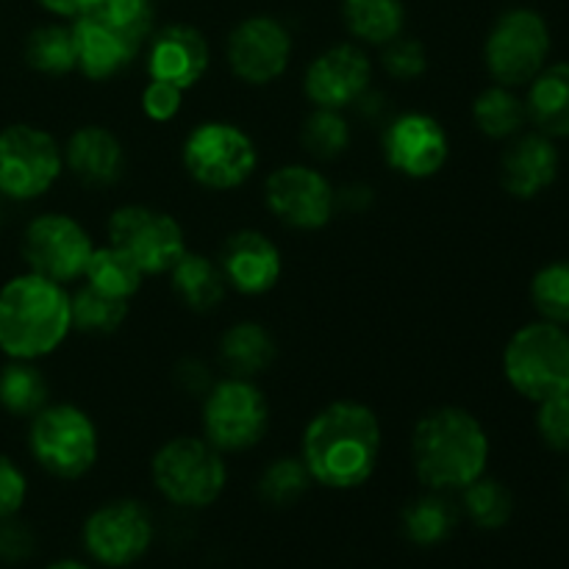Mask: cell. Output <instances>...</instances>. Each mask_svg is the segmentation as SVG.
Returning a JSON list of instances; mask_svg holds the SVG:
<instances>
[{"label":"cell","mask_w":569,"mask_h":569,"mask_svg":"<svg viewBox=\"0 0 569 569\" xmlns=\"http://www.w3.org/2000/svg\"><path fill=\"white\" fill-rule=\"evenodd\" d=\"M128 303L131 300L111 298V295L83 283L76 292H70L72 331H81L87 337H109V333H117L128 317Z\"/></svg>","instance_id":"obj_32"},{"label":"cell","mask_w":569,"mask_h":569,"mask_svg":"<svg viewBox=\"0 0 569 569\" xmlns=\"http://www.w3.org/2000/svg\"><path fill=\"white\" fill-rule=\"evenodd\" d=\"M48 569H92V567L83 565V561L78 559H61V561H53Z\"/></svg>","instance_id":"obj_46"},{"label":"cell","mask_w":569,"mask_h":569,"mask_svg":"<svg viewBox=\"0 0 569 569\" xmlns=\"http://www.w3.org/2000/svg\"><path fill=\"white\" fill-rule=\"evenodd\" d=\"M311 483H315L311 481V472L300 456H278L261 472L259 495L264 503L283 509V506L298 503L309 492Z\"/></svg>","instance_id":"obj_35"},{"label":"cell","mask_w":569,"mask_h":569,"mask_svg":"<svg viewBox=\"0 0 569 569\" xmlns=\"http://www.w3.org/2000/svg\"><path fill=\"white\" fill-rule=\"evenodd\" d=\"M561 156L556 139L545 133H517L500 159V183L517 200H533L559 178Z\"/></svg>","instance_id":"obj_20"},{"label":"cell","mask_w":569,"mask_h":569,"mask_svg":"<svg viewBox=\"0 0 569 569\" xmlns=\"http://www.w3.org/2000/svg\"><path fill=\"white\" fill-rule=\"evenodd\" d=\"M72 333L70 292L37 272H20L0 287V353L39 361Z\"/></svg>","instance_id":"obj_3"},{"label":"cell","mask_w":569,"mask_h":569,"mask_svg":"<svg viewBox=\"0 0 569 569\" xmlns=\"http://www.w3.org/2000/svg\"><path fill=\"white\" fill-rule=\"evenodd\" d=\"M226 61L239 81L267 87L278 81L292 61V33L270 14L248 17L228 33Z\"/></svg>","instance_id":"obj_15"},{"label":"cell","mask_w":569,"mask_h":569,"mask_svg":"<svg viewBox=\"0 0 569 569\" xmlns=\"http://www.w3.org/2000/svg\"><path fill=\"white\" fill-rule=\"evenodd\" d=\"M183 170L200 187L228 192L253 178L259 150L250 133L228 120H206L189 131L181 148Z\"/></svg>","instance_id":"obj_7"},{"label":"cell","mask_w":569,"mask_h":569,"mask_svg":"<svg viewBox=\"0 0 569 569\" xmlns=\"http://www.w3.org/2000/svg\"><path fill=\"white\" fill-rule=\"evenodd\" d=\"M567 392H569V387H567Z\"/></svg>","instance_id":"obj_49"},{"label":"cell","mask_w":569,"mask_h":569,"mask_svg":"<svg viewBox=\"0 0 569 569\" xmlns=\"http://www.w3.org/2000/svg\"><path fill=\"white\" fill-rule=\"evenodd\" d=\"M537 409V431L542 442L556 453H569V392L550 395L539 400Z\"/></svg>","instance_id":"obj_39"},{"label":"cell","mask_w":569,"mask_h":569,"mask_svg":"<svg viewBox=\"0 0 569 569\" xmlns=\"http://www.w3.org/2000/svg\"><path fill=\"white\" fill-rule=\"evenodd\" d=\"M381 64L389 78H398V81H415V78H420L422 72L428 70L426 44H422L420 39H411L400 33L398 39L383 44Z\"/></svg>","instance_id":"obj_38"},{"label":"cell","mask_w":569,"mask_h":569,"mask_svg":"<svg viewBox=\"0 0 569 569\" xmlns=\"http://www.w3.org/2000/svg\"><path fill=\"white\" fill-rule=\"evenodd\" d=\"M217 264L226 276L228 289L256 298L276 289V283L281 281L283 256L267 233L256 228H239L222 242Z\"/></svg>","instance_id":"obj_18"},{"label":"cell","mask_w":569,"mask_h":569,"mask_svg":"<svg viewBox=\"0 0 569 569\" xmlns=\"http://www.w3.org/2000/svg\"><path fill=\"white\" fill-rule=\"evenodd\" d=\"M22 59L39 76H70L76 70V39L72 26L64 22H44L26 37Z\"/></svg>","instance_id":"obj_30"},{"label":"cell","mask_w":569,"mask_h":569,"mask_svg":"<svg viewBox=\"0 0 569 569\" xmlns=\"http://www.w3.org/2000/svg\"><path fill=\"white\" fill-rule=\"evenodd\" d=\"M33 548H37V537L26 522H20L17 517L0 520V561L20 565V561L31 559Z\"/></svg>","instance_id":"obj_42"},{"label":"cell","mask_w":569,"mask_h":569,"mask_svg":"<svg viewBox=\"0 0 569 569\" xmlns=\"http://www.w3.org/2000/svg\"><path fill=\"white\" fill-rule=\"evenodd\" d=\"M211 61L209 39L187 22H176L148 39V76L156 81H167L192 89L206 76Z\"/></svg>","instance_id":"obj_19"},{"label":"cell","mask_w":569,"mask_h":569,"mask_svg":"<svg viewBox=\"0 0 569 569\" xmlns=\"http://www.w3.org/2000/svg\"><path fill=\"white\" fill-rule=\"evenodd\" d=\"M3 220H6V211H3V198H0V228H3Z\"/></svg>","instance_id":"obj_47"},{"label":"cell","mask_w":569,"mask_h":569,"mask_svg":"<svg viewBox=\"0 0 569 569\" xmlns=\"http://www.w3.org/2000/svg\"><path fill=\"white\" fill-rule=\"evenodd\" d=\"M489 450L487 428L461 406L426 411L411 433V467L431 492H461L487 476Z\"/></svg>","instance_id":"obj_2"},{"label":"cell","mask_w":569,"mask_h":569,"mask_svg":"<svg viewBox=\"0 0 569 569\" xmlns=\"http://www.w3.org/2000/svg\"><path fill=\"white\" fill-rule=\"evenodd\" d=\"M372 198H376V192H372L367 183H348V187L337 189V211H353V214H361V211L370 209Z\"/></svg>","instance_id":"obj_44"},{"label":"cell","mask_w":569,"mask_h":569,"mask_svg":"<svg viewBox=\"0 0 569 569\" xmlns=\"http://www.w3.org/2000/svg\"><path fill=\"white\" fill-rule=\"evenodd\" d=\"M550 56V28L539 11L517 6L495 20L483 42V64L495 83L528 87Z\"/></svg>","instance_id":"obj_9"},{"label":"cell","mask_w":569,"mask_h":569,"mask_svg":"<svg viewBox=\"0 0 569 569\" xmlns=\"http://www.w3.org/2000/svg\"><path fill=\"white\" fill-rule=\"evenodd\" d=\"M472 122L489 139H511L528 122L526 100L503 83H492L472 100Z\"/></svg>","instance_id":"obj_29"},{"label":"cell","mask_w":569,"mask_h":569,"mask_svg":"<svg viewBox=\"0 0 569 569\" xmlns=\"http://www.w3.org/2000/svg\"><path fill=\"white\" fill-rule=\"evenodd\" d=\"M50 400V383L37 361L9 359L0 367V409L11 417H28L42 411Z\"/></svg>","instance_id":"obj_28"},{"label":"cell","mask_w":569,"mask_h":569,"mask_svg":"<svg viewBox=\"0 0 569 569\" xmlns=\"http://www.w3.org/2000/svg\"><path fill=\"white\" fill-rule=\"evenodd\" d=\"M153 487L178 509H209L228 487V465L206 437H172L150 459Z\"/></svg>","instance_id":"obj_4"},{"label":"cell","mask_w":569,"mask_h":569,"mask_svg":"<svg viewBox=\"0 0 569 569\" xmlns=\"http://www.w3.org/2000/svg\"><path fill=\"white\" fill-rule=\"evenodd\" d=\"M383 159L406 178L437 176L450 156V139L442 122L426 111H403L383 131Z\"/></svg>","instance_id":"obj_16"},{"label":"cell","mask_w":569,"mask_h":569,"mask_svg":"<svg viewBox=\"0 0 569 569\" xmlns=\"http://www.w3.org/2000/svg\"><path fill=\"white\" fill-rule=\"evenodd\" d=\"M567 495H569V478H567Z\"/></svg>","instance_id":"obj_48"},{"label":"cell","mask_w":569,"mask_h":569,"mask_svg":"<svg viewBox=\"0 0 569 569\" xmlns=\"http://www.w3.org/2000/svg\"><path fill=\"white\" fill-rule=\"evenodd\" d=\"M81 539L98 565L109 569L131 567L153 545V517L139 500H111L87 517Z\"/></svg>","instance_id":"obj_13"},{"label":"cell","mask_w":569,"mask_h":569,"mask_svg":"<svg viewBox=\"0 0 569 569\" xmlns=\"http://www.w3.org/2000/svg\"><path fill=\"white\" fill-rule=\"evenodd\" d=\"M400 522H403V533L411 545L433 548L453 537L456 526H459V509L445 492L428 489V495L406 506Z\"/></svg>","instance_id":"obj_26"},{"label":"cell","mask_w":569,"mask_h":569,"mask_svg":"<svg viewBox=\"0 0 569 569\" xmlns=\"http://www.w3.org/2000/svg\"><path fill=\"white\" fill-rule=\"evenodd\" d=\"M176 383L192 398H206V392L214 387V378L200 359H181L176 365Z\"/></svg>","instance_id":"obj_43"},{"label":"cell","mask_w":569,"mask_h":569,"mask_svg":"<svg viewBox=\"0 0 569 569\" xmlns=\"http://www.w3.org/2000/svg\"><path fill=\"white\" fill-rule=\"evenodd\" d=\"M28 450L48 476L83 478L100 456V433L92 417L76 403H48L31 417Z\"/></svg>","instance_id":"obj_5"},{"label":"cell","mask_w":569,"mask_h":569,"mask_svg":"<svg viewBox=\"0 0 569 569\" xmlns=\"http://www.w3.org/2000/svg\"><path fill=\"white\" fill-rule=\"evenodd\" d=\"M83 14H94L98 20L109 22L111 28L139 39L142 44H148L150 33H153V6H150V0H98Z\"/></svg>","instance_id":"obj_37"},{"label":"cell","mask_w":569,"mask_h":569,"mask_svg":"<svg viewBox=\"0 0 569 569\" xmlns=\"http://www.w3.org/2000/svg\"><path fill=\"white\" fill-rule=\"evenodd\" d=\"M264 203L295 231H320L337 214V189L317 167L281 164L267 176Z\"/></svg>","instance_id":"obj_14"},{"label":"cell","mask_w":569,"mask_h":569,"mask_svg":"<svg viewBox=\"0 0 569 569\" xmlns=\"http://www.w3.org/2000/svg\"><path fill=\"white\" fill-rule=\"evenodd\" d=\"M342 20L359 42L383 48L403 33L406 6L403 0H342Z\"/></svg>","instance_id":"obj_27"},{"label":"cell","mask_w":569,"mask_h":569,"mask_svg":"<svg viewBox=\"0 0 569 569\" xmlns=\"http://www.w3.org/2000/svg\"><path fill=\"white\" fill-rule=\"evenodd\" d=\"M503 376L526 400L550 398L569 387V333L565 326L537 320L515 331L503 350Z\"/></svg>","instance_id":"obj_6"},{"label":"cell","mask_w":569,"mask_h":569,"mask_svg":"<svg viewBox=\"0 0 569 569\" xmlns=\"http://www.w3.org/2000/svg\"><path fill=\"white\" fill-rule=\"evenodd\" d=\"M461 509L470 517L472 526L483 528V531H498V528L509 526L511 515H515V498L498 478L481 476L470 487L461 489Z\"/></svg>","instance_id":"obj_33"},{"label":"cell","mask_w":569,"mask_h":569,"mask_svg":"<svg viewBox=\"0 0 569 569\" xmlns=\"http://www.w3.org/2000/svg\"><path fill=\"white\" fill-rule=\"evenodd\" d=\"M83 281L89 287L100 289V292L111 295V298L131 300L142 289L144 272L139 270L131 256H126L114 244H103V248L94 244L87 272H83Z\"/></svg>","instance_id":"obj_31"},{"label":"cell","mask_w":569,"mask_h":569,"mask_svg":"<svg viewBox=\"0 0 569 569\" xmlns=\"http://www.w3.org/2000/svg\"><path fill=\"white\" fill-rule=\"evenodd\" d=\"M372 87V61L359 44L339 42L311 59L303 76L306 98L322 109H348Z\"/></svg>","instance_id":"obj_17"},{"label":"cell","mask_w":569,"mask_h":569,"mask_svg":"<svg viewBox=\"0 0 569 569\" xmlns=\"http://www.w3.org/2000/svg\"><path fill=\"white\" fill-rule=\"evenodd\" d=\"M106 233H109V244L131 256L144 276H164L187 253L181 222L153 206H120L109 214Z\"/></svg>","instance_id":"obj_11"},{"label":"cell","mask_w":569,"mask_h":569,"mask_svg":"<svg viewBox=\"0 0 569 569\" xmlns=\"http://www.w3.org/2000/svg\"><path fill=\"white\" fill-rule=\"evenodd\" d=\"M142 111L148 120L153 122H170L172 117H178L183 106V89L176 87V83H167V81H156L150 78L148 87L142 89Z\"/></svg>","instance_id":"obj_40"},{"label":"cell","mask_w":569,"mask_h":569,"mask_svg":"<svg viewBox=\"0 0 569 569\" xmlns=\"http://www.w3.org/2000/svg\"><path fill=\"white\" fill-rule=\"evenodd\" d=\"M383 431L378 415L359 400H333L322 406L300 439V459L311 481L337 492L365 487L378 470Z\"/></svg>","instance_id":"obj_1"},{"label":"cell","mask_w":569,"mask_h":569,"mask_svg":"<svg viewBox=\"0 0 569 569\" xmlns=\"http://www.w3.org/2000/svg\"><path fill=\"white\" fill-rule=\"evenodd\" d=\"M270 403L253 378L226 376L203 398V437L220 453H244L264 439Z\"/></svg>","instance_id":"obj_10"},{"label":"cell","mask_w":569,"mask_h":569,"mask_svg":"<svg viewBox=\"0 0 569 569\" xmlns=\"http://www.w3.org/2000/svg\"><path fill=\"white\" fill-rule=\"evenodd\" d=\"M28 498V478L14 459L0 453V520L20 515Z\"/></svg>","instance_id":"obj_41"},{"label":"cell","mask_w":569,"mask_h":569,"mask_svg":"<svg viewBox=\"0 0 569 569\" xmlns=\"http://www.w3.org/2000/svg\"><path fill=\"white\" fill-rule=\"evenodd\" d=\"M72 39H76V70L89 81H109L120 76L144 48L139 39L117 31L94 14H81L72 20Z\"/></svg>","instance_id":"obj_21"},{"label":"cell","mask_w":569,"mask_h":569,"mask_svg":"<svg viewBox=\"0 0 569 569\" xmlns=\"http://www.w3.org/2000/svg\"><path fill=\"white\" fill-rule=\"evenodd\" d=\"M528 122L550 139L569 137V61L545 64L528 83Z\"/></svg>","instance_id":"obj_23"},{"label":"cell","mask_w":569,"mask_h":569,"mask_svg":"<svg viewBox=\"0 0 569 569\" xmlns=\"http://www.w3.org/2000/svg\"><path fill=\"white\" fill-rule=\"evenodd\" d=\"M350 139H353V133H350V122L342 114V109L315 106L303 120V128H300V142H303L306 153L322 161L339 159L350 148Z\"/></svg>","instance_id":"obj_34"},{"label":"cell","mask_w":569,"mask_h":569,"mask_svg":"<svg viewBox=\"0 0 569 569\" xmlns=\"http://www.w3.org/2000/svg\"><path fill=\"white\" fill-rule=\"evenodd\" d=\"M278 356L276 337L256 320H239L220 337V361L228 376L256 378L272 367Z\"/></svg>","instance_id":"obj_25"},{"label":"cell","mask_w":569,"mask_h":569,"mask_svg":"<svg viewBox=\"0 0 569 569\" xmlns=\"http://www.w3.org/2000/svg\"><path fill=\"white\" fill-rule=\"evenodd\" d=\"M92 250L94 242L87 228L76 217L61 211H44L33 217L20 239V253L28 272H37L56 283L81 281Z\"/></svg>","instance_id":"obj_12"},{"label":"cell","mask_w":569,"mask_h":569,"mask_svg":"<svg viewBox=\"0 0 569 569\" xmlns=\"http://www.w3.org/2000/svg\"><path fill=\"white\" fill-rule=\"evenodd\" d=\"M167 276H170V287L176 292V298L187 309L198 311V315L214 311L228 295V281L222 276L220 264H217V259H211L206 253L187 250Z\"/></svg>","instance_id":"obj_24"},{"label":"cell","mask_w":569,"mask_h":569,"mask_svg":"<svg viewBox=\"0 0 569 569\" xmlns=\"http://www.w3.org/2000/svg\"><path fill=\"white\" fill-rule=\"evenodd\" d=\"M64 170L61 144L31 122L0 128V198L31 203L56 187Z\"/></svg>","instance_id":"obj_8"},{"label":"cell","mask_w":569,"mask_h":569,"mask_svg":"<svg viewBox=\"0 0 569 569\" xmlns=\"http://www.w3.org/2000/svg\"><path fill=\"white\" fill-rule=\"evenodd\" d=\"M61 156H64L67 170L83 187H114L126 176V144L106 126L76 128L70 133V139H67L64 148H61Z\"/></svg>","instance_id":"obj_22"},{"label":"cell","mask_w":569,"mask_h":569,"mask_svg":"<svg viewBox=\"0 0 569 569\" xmlns=\"http://www.w3.org/2000/svg\"><path fill=\"white\" fill-rule=\"evenodd\" d=\"M39 3H42L50 14L70 17V20H76V17H81L83 11L92 9L98 0H39Z\"/></svg>","instance_id":"obj_45"},{"label":"cell","mask_w":569,"mask_h":569,"mask_svg":"<svg viewBox=\"0 0 569 569\" xmlns=\"http://www.w3.org/2000/svg\"><path fill=\"white\" fill-rule=\"evenodd\" d=\"M531 303L542 320L569 326V261H550L531 278Z\"/></svg>","instance_id":"obj_36"}]
</instances>
